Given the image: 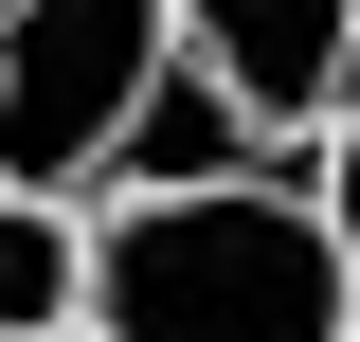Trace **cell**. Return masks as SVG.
Here are the masks:
<instances>
[{"label":"cell","mask_w":360,"mask_h":342,"mask_svg":"<svg viewBox=\"0 0 360 342\" xmlns=\"http://www.w3.org/2000/svg\"><path fill=\"white\" fill-rule=\"evenodd\" d=\"M90 342H360V289L324 253L307 180L108 198L90 216Z\"/></svg>","instance_id":"obj_1"},{"label":"cell","mask_w":360,"mask_h":342,"mask_svg":"<svg viewBox=\"0 0 360 342\" xmlns=\"http://www.w3.org/2000/svg\"><path fill=\"white\" fill-rule=\"evenodd\" d=\"M180 72V0H0V198L90 216Z\"/></svg>","instance_id":"obj_2"},{"label":"cell","mask_w":360,"mask_h":342,"mask_svg":"<svg viewBox=\"0 0 360 342\" xmlns=\"http://www.w3.org/2000/svg\"><path fill=\"white\" fill-rule=\"evenodd\" d=\"M180 72L234 90L270 163H307L324 127H360V0H180Z\"/></svg>","instance_id":"obj_3"},{"label":"cell","mask_w":360,"mask_h":342,"mask_svg":"<svg viewBox=\"0 0 360 342\" xmlns=\"http://www.w3.org/2000/svg\"><path fill=\"white\" fill-rule=\"evenodd\" d=\"M0 342H90V216L0 198Z\"/></svg>","instance_id":"obj_4"},{"label":"cell","mask_w":360,"mask_h":342,"mask_svg":"<svg viewBox=\"0 0 360 342\" xmlns=\"http://www.w3.org/2000/svg\"><path fill=\"white\" fill-rule=\"evenodd\" d=\"M307 216H324V253H342V289H360V127L307 144Z\"/></svg>","instance_id":"obj_5"}]
</instances>
